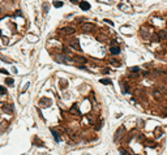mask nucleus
<instances>
[{
  "instance_id": "obj_24",
  "label": "nucleus",
  "mask_w": 167,
  "mask_h": 155,
  "mask_svg": "<svg viewBox=\"0 0 167 155\" xmlns=\"http://www.w3.org/2000/svg\"><path fill=\"white\" fill-rule=\"evenodd\" d=\"M162 115H163V117H166V116H167V107L163 108V114Z\"/></svg>"
},
{
  "instance_id": "obj_26",
  "label": "nucleus",
  "mask_w": 167,
  "mask_h": 155,
  "mask_svg": "<svg viewBox=\"0 0 167 155\" xmlns=\"http://www.w3.org/2000/svg\"><path fill=\"white\" fill-rule=\"evenodd\" d=\"M0 73H4V74H8V72L5 69H0Z\"/></svg>"
},
{
  "instance_id": "obj_11",
  "label": "nucleus",
  "mask_w": 167,
  "mask_h": 155,
  "mask_svg": "<svg viewBox=\"0 0 167 155\" xmlns=\"http://www.w3.org/2000/svg\"><path fill=\"white\" fill-rule=\"evenodd\" d=\"M80 8H81L82 11H89V9H90V4H89L88 1H81L80 3Z\"/></svg>"
},
{
  "instance_id": "obj_19",
  "label": "nucleus",
  "mask_w": 167,
  "mask_h": 155,
  "mask_svg": "<svg viewBox=\"0 0 167 155\" xmlns=\"http://www.w3.org/2000/svg\"><path fill=\"white\" fill-rule=\"evenodd\" d=\"M54 5H55L56 8H60V7H63V1H55Z\"/></svg>"
},
{
  "instance_id": "obj_27",
  "label": "nucleus",
  "mask_w": 167,
  "mask_h": 155,
  "mask_svg": "<svg viewBox=\"0 0 167 155\" xmlns=\"http://www.w3.org/2000/svg\"><path fill=\"white\" fill-rule=\"evenodd\" d=\"M14 16H21V12H20V11H17V12L14 13Z\"/></svg>"
},
{
  "instance_id": "obj_3",
  "label": "nucleus",
  "mask_w": 167,
  "mask_h": 155,
  "mask_svg": "<svg viewBox=\"0 0 167 155\" xmlns=\"http://www.w3.org/2000/svg\"><path fill=\"white\" fill-rule=\"evenodd\" d=\"M141 37L144 38V39H150L152 38V33H150V30L149 29H146V27H141Z\"/></svg>"
},
{
  "instance_id": "obj_5",
  "label": "nucleus",
  "mask_w": 167,
  "mask_h": 155,
  "mask_svg": "<svg viewBox=\"0 0 167 155\" xmlns=\"http://www.w3.org/2000/svg\"><path fill=\"white\" fill-rule=\"evenodd\" d=\"M152 95L154 96V99H155V101H160V99H162V91L158 90V89H153Z\"/></svg>"
},
{
  "instance_id": "obj_6",
  "label": "nucleus",
  "mask_w": 167,
  "mask_h": 155,
  "mask_svg": "<svg viewBox=\"0 0 167 155\" xmlns=\"http://www.w3.org/2000/svg\"><path fill=\"white\" fill-rule=\"evenodd\" d=\"M39 104L42 106V107H50V106H51V101L49 98H42L39 101Z\"/></svg>"
},
{
  "instance_id": "obj_2",
  "label": "nucleus",
  "mask_w": 167,
  "mask_h": 155,
  "mask_svg": "<svg viewBox=\"0 0 167 155\" xmlns=\"http://www.w3.org/2000/svg\"><path fill=\"white\" fill-rule=\"evenodd\" d=\"M124 132H125V128H124V125H121V127H119V129L116 132H115V134H114V141H119L121 137H123V134H124Z\"/></svg>"
},
{
  "instance_id": "obj_23",
  "label": "nucleus",
  "mask_w": 167,
  "mask_h": 155,
  "mask_svg": "<svg viewBox=\"0 0 167 155\" xmlns=\"http://www.w3.org/2000/svg\"><path fill=\"white\" fill-rule=\"evenodd\" d=\"M104 22H107L108 25H111V26H114V22H112L111 20H104Z\"/></svg>"
},
{
  "instance_id": "obj_13",
  "label": "nucleus",
  "mask_w": 167,
  "mask_h": 155,
  "mask_svg": "<svg viewBox=\"0 0 167 155\" xmlns=\"http://www.w3.org/2000/svg\"><path fill=\"white\" fill-rule=\"evenodd\" d=\"M5 83H7L8 86H13L14 81H13V78H11V77H7V78H5Z\"/></svg>"
},
{
  "instance_id": "obj_8",
  "label": "nucleus",
  "mask_w": 167,
  "mask_h": 155,
  "mask_svg": "<svg viewBox=\"0 0 167 155\" xmlns=\"http://www.w3.org/2000/svg\"><path fill=\"white\" fill-rule=\"evenodd\" d=\"M3 111L7 114H12L13 112V104H4L3 106Z\"/></svg>"
},
{
  "instance_id": "obj_15",
  "label": "nucleus",
  "mask_w": 167,
  "mask_h": 155,
  "mask_svg": "<svg viewBox=\"0 0 167 155\" xmlns=\"http://www.w3.org/2000/svg\"><path fill=\"white\" fill-rule=\"evenodd\" d=\"M51 133H52V135H54V138H55V141H56V142H59V141H60V138H59V134L56 133V130H54V129H51Z\"/></svg>"
},
{
  "instance_id": "obj_20",
  "label": "nucleus",
  "mask_w": 167,
  "mask_h": 155,
  "mask_svg": "<svg viewBox=\"0 0 167 155\" xmlns=\"http://www.w3.org/2000/svg\"><path fill=\"white\" fill-rule=\"evenodd\" d=\"M5 94H7V90L0 86V95H5Z\"/></svg>"
},
{
  "instance_id": "obj_1",
  "label": "nucleus",
  "mask_w": 167,
  "mask_h": 155,
  "mask_svg": "<svg viewBox=\"0 0 167 155\" xmlns=\"http://www.w3.org/2000/svg\"><path fill=\"white\" fill-rule=\"evenodd\" d=\"M82 31H85V33H91V31L95 30V26L93 24H90V22H85V24H82Z\"/></svg>"
},
{
  "instance_id": "obj_18",
  "label": "nucleus",
  "mask_w": 167,
  "mask_h": 155,
  "mask_svg": "<svg viewBox=\"0 0 167 155\" xmlns=\"http://www.w3.org/2000/svg\"><path fill=\"white\" fill-rule=\"evenodd\" d=\"M131 72L132 73H140V69L137 67H133V68H131Z\"/></svg>"
},
{
  "instance_id": "obj_22",
  "label": "nucleus",
  "mask_w": 167,
  "mask_h": 155,
  "mask_svg": "<svg viewBox=\"0 0 167 155\" xmlns=\"http://www.w3.org/2000/svg\"><path fill=\"white\" fill-rule=\"evenodd\" d=\"M43 11H44V13L49 11V4H44V5H43Z\"/></svg>"
},
{
  "instance_id": "obj_10",
  "label": "nucleus",
  "mask_w": 167,
  "mask_h": 155,
  "mask_svg": "<svg viewBox=\"0 0 167 155\" xmlns=\"http://www.w3.org/2000/svg\"><path fill=\"white\" fill-rule=\"evenodd\" d=\"M72 60L76 61V63H80V64H85L86 63V59L85 57H81V56H73Z\"/></svg>"
},
{
  "instance_id": "obj_14",
  "label": "nucleus",
  "mask_w": 167,
  "mask_h": 155,
  "mask_svg": "<svg viewBox=\"0 0 167 155\" xmlns=\"http://www.w3.org/2000/svg\"><path fill=\"white\" fill-rule=\"evenodd\" d=\"M99 82H101V83H103V85H111V83H112L110 78H102Z\"/></svg>"
},
{
  "instance_id": "obj_16",
  "label": "nucleus",
  "mask_w": 167,
  "mask_h": 155,
  "mask_svg": "<svg viewBox=\"0 0 167 155\" xmlns=\"http://www.w3.org/2000/svg\"><path fill=\"white\" fill-rule=\"evenodd\" d=\"M70 112H72V114H75V112H76L77 115H80V111H78V107H77V104H75L72 108H70Z\"/></svg>"
},
{
  "instance_id": "obj_12",
  "label": "nucleus",
  "mask_w": 167,
  "mask_h": 155,
  "mask_svg": "<svg viewBox=\"0 0 167 155\" xmlns=\"http://www.w3.org/2000/svg\"><path fill=\"white\" fill-rule=\"evenodd\" d=\"M110 52H111L112 55H118V54H120V48H119V47H115V46H112V47L110 48Z\"/></svg>"
},
{
  "instance_id": "obj_7",
  "label": "nucleus",
  "mask_w": 167,
  "mask_h": 155,
  "mask_svg": "<svg viewBox=\"0 0 167 155\" xmlns=\"http://www.w3.org/2000/svg\"><path fill=\"white\" fill-rule=\"evenodd\" d=\"M158 38H159V40H162V42H167V31L166 30L159 31V33H158Z\"/></svg>"
},
{
  "instance_id": "obj_25",
  "label": "nucleus",
  "mask_w": 167,
  "mask_h": 155,
  "mask_svg": "<svg viewBox=\"0 0 167 155\" xmlns=\"http://www.w3.org/2000/svg\"><path fill=\"white\" fill-rule=\"evenodd\" d=\"M29 40H37V37H31V35H29Z\"/></svg>"
},
{
  "instance_id": "obj_21",
  "label": "nucleus",
  "mask_w": 167,
  "mask_h": 155,
  "mask_svg": "<svg viewBox=\"0 0 167 155\" xmlns=\"http://www.w3.org/2000/svg\"><path fill=\"white\" fill-rule=\"evenodd\" d=\"M111 64H112V65H115V67H120V64H119L118 61H115V60H111Z\"/></svg>"
},
{
  "instance_id": "obj_9",
  "label": "nucleus",
  "mask_w": 167,
  "mask_h": 155,
  "mask_svg": "<svg viewBox=\"0 0 167 155\" xmlns=\"http://www.w3.org/2000/svg\"><path fill=\"white\" fill-rule=\"evenodd\" d=\"M70 47L75 48V50H77V51H81V46L78 44V40H77V39H75V40L70 42Z\"/></svg>"
},
{
  "instance_id": "obj_4",
  "label": "nucleus",
  "mask_w": 167,
  "mask_h": 155,
  "mask_svg": "<svg viewBox=\"0 0 167 155\" xmlns=\"http://www.w3.org/2000/svg\"><path fill=\"white\" fill-rule=\"evenodd\" d=\"M60 33H62V34H65V35L75 34V27H72V26H65V27L60 29Z\"/></svg>"
},
{
  "instance_id": "obj_17",
  "label": "nucleus",
  "mask_w": 167,
  "mask_h": 155,
  "mask_svg": "<svg viewBox=\"0 0 167 155\" xmlns=\"http://www.w3.org/2000/svg\"><path fill=\"white\" fill-rule=\"evenodd\" d=\"M119 153H120L121 155H131L129 153H128V151H125L124 148H119Z\"/></svg>"
}]
</instances>
